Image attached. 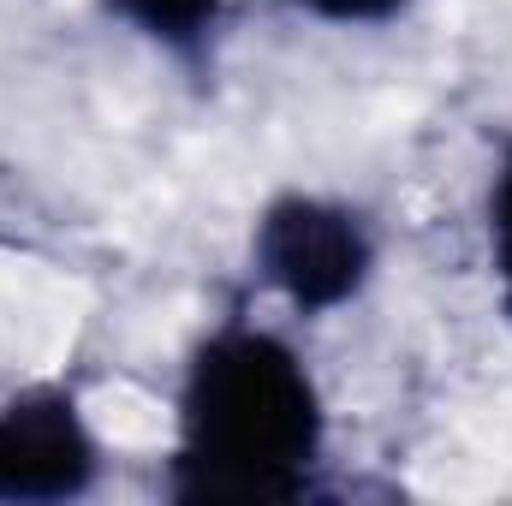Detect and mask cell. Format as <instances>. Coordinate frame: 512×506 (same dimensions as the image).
<instances>
[{"instance_id":"cell-1","label":"cell","mask_w":512,"mask_h":506,"mask_svg":"<svg viewBox=\"0 0 512 506\" xmlns=\"http://www.w3.org/2000/svg\"><path fill=\"white\" fill-rule=\"evenodd\" d=\"M322 453V399L286 340L221 328L179 393V501H292Z\"/></svg>"},{"instance_id":"cell-2","label":"cell","mask_w":512,"mask_h":506,"mask_svg":"<svg viewBox=\"0 0 512 506\" xmlns=\"http://www.w3.org/2000/svg\"><path fill=\"white\" fill-rule=\"evenodd\" d=\"M256 268L298 310H334L370 280L376 245L352 209L322 197H280L256 221Z\"/></svg>"},{"instance_id":"cell-3","label":"cell","mask_w":512,"mask_h":506,"mask_svg":"<svg viewBox=\"0 0 512 506\" xmlns=\"http://www.w3.org/2000/svg\"><path fill=\"white\" fill-rule=\"evenodd\" d=\"M96 483V441L72 393L42 387L0 405V501H72Z\"/></svg>"},{"instance_id":"cell-4","label":"cell","mask_w":512,"mask_h":506,"mask_svg":"<svg viewBox=\"0 0 512 506\" xmlns=\"http://www.w3.org/2000/svg\"><path fill=\"white\" fill-rule=\"evenodd\" d=\"M108 6L143 36H155L179 54H197L221 24V0H108Z\"/></svg>"},{"instance_id":"cell-5","label":"cell","mask_w":512,"mask_h":506,"mask_svg":"<svg viewBox=\"0 0 512 506\" xmlns=\"http://www.w3.org/2000/svg\"><path fill=\"white\" fill-rule=\"evenodd\" d=\"M489 245H495V274H501V298L512 310V143L501 155L495 191H489Z\"/></svg>"},{"instance_id":"cell-6","label":"cell","mask_w":512,"mask_h":506,"mask_svg":"<svg viewBox=\"0 0 512 506\" xmlns=\"http://www.w3.org/2000/svg\"><path fill=\"white\" fill-rule=\"evenodd\" d=\"M292 6H304L316 18H334V24H382L405 0H292Z\"/></svg>"}]
</instances>
